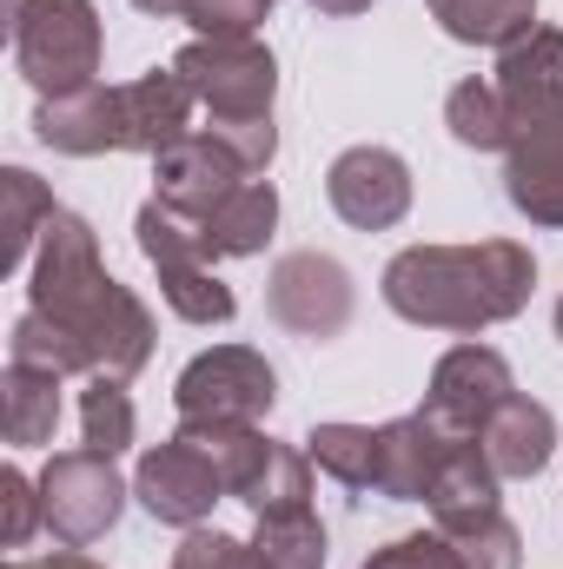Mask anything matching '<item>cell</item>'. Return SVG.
Returning <instances> with one entry per match:
<instances>
[{
	"instance_id": "obj_3",
	"label": "cell",
	"mask_w": 563,
	"mask_h": 569,
	"mask_svg": "<svg viewBox=\"0 0 563 569\" xmlns=\"http://www.w3.org/2000/svg\"><path fill=\"white\" fill-rule=\"evenodd\" d=\"M192 87L166 67H152L127 87H87L73 100H40L33 133L53 152L93 159V152H166L172 140L192 133Z\"/></svg>"
},
{
	"instance_id": "obj_33",
	"label": "cell",
	"mask_w": 563,
	"mask_h": 569,
	"mask_svg": "<svg viewBox=\"0 0 563 569\" xmlns=\"http://www.w3.org/2000/svg\"><path fill=\"white\" fill-rule=\"evenodd\" d=\"M312 7H318V13H338V20H345V13H365L372 0H312Z\"/></svg>"
},
{
	"instance_id": "obj_32",
	"label": "cell",
	"mask_w": 563,
	"mask_h": 569,
	"mask_svg": "<svg viewBox=\"0 0 563 569\" xmlns=\"http://www.w3.org/2000/svg\"><path fill=\"white\" fill-rule=\"evenodd\" d=\"M7 569H107V563H93L80 550H53V557H27V563H7Z\"/></svg>"
},
{
	"instance_id": "obj_9",
	"label": "cell",
	"mask_w": 563,
	"mask_h": 569,
	"mask_svg": "<svg viewBox=\"0 0 563 569\" xmlns=\"http://www.w3.org/2000/svg\"><path fill=\"white\" fill-rule=\"evenodd\" d=\"M517 385H511V365H504V351H491V345H477V338H464V345H451L444 358H437V371H431V391H424V418L444 430V437H457V443H471V437H484V425L497 418V405L511 398Z\"/></svg>"
},
{
	"instance_id": "obj_24",
	"label": "cell",
	"mask_w": 563,
	"mask_h": 569,
	"mask_svg": "<svg viewBox=\"0 0 563 569\" xmlns=\"http://www.w3.org/2000/svg\"><path fill=\"white\" fill-rule=\"evenodd\" d=\"M444 127L471 152H511V113H504L497 80H457L444 93Z\"/></svg>"
},
{
	"instance_id": "obj_31",
	"label": "cell",
	"mask_w": 563,
	"mask_h": 569,
	"mask_svg": "<svg viewBox=\"0 0 563 569\" xmlns=\"http://www.w3.org/2000/svg\"><path fill=\"white\" fill-rule=\"evenodd\" d=\"M365 569H464V557H457V543H451L444 530H431V537H398V543H385Z\"/></svg>"
},
{
	"instance_id": "obj_2",
	"label": "cell",
	"mask_w": 563,
	"mask_h": 569,
	"mask_svg": "<svg viewBox=\"0 0 563 569\" xmlns=\"http://www.w3.org/2000/svg\"><path fill=\"white\" fill-rule=\"evenodd\" d=\"M385 305L424 325V331H457L477 338L504 318H517L537 291V259L517 239H477V246H405L385 266Z\"/></svg>"
},
{
	"instance_id": "obj_27",
	"label": "cell",
	"mask_w": 563,
	"mask_h": 569,
	"mask_svg": "<svg viewBox=\"0 0 563 569\" xmlns=\"http://www.w3.org/2000/svg\"><path fill=\"white\" fill-rule=\"evenodd\" d=\"M444 537L457 543L464 569H524V537H517V523H511L504 510H491V517H477V523H457V530H444Z\"/></svg>"
},
{
	"instance_id": "obj_4",
	"label": "cell",
	"mask_w": 563,
	"mask_h": 569,
	"mask_svg": "<svg viewBox=\"0 0 563 569\" xmlns=\"http://www.w3.org/2000/svg\"><path fill=\"white\" fill-rule=\"evenodd\" d=\"M13 67L40 100H73L100 87V13L93 0H7Z\"/></svg>"
},
{
	"instance_id": "obj_21",
	"label": "cell",
	"mask_w": 563,
	"mask_h": 569,
	"mask_svg": "<svg viewBox=\"0 0 563 569\" xmlns=\"http://www.w3.org/2000/svg\"><path fill=\"white\" fill-rule=\"evenodd\" d=\"M60 206H53V192L27 172V166H7L0 172V272H27L33 266V252H40V232H47V219H53Z\"/></svg>"
},
{
	"instance_id": "obj_8",
	"label": "cell",
	"mask_w": 563,
	"mask_h": 569,
	"mask_svg": "<svg viewBox=\"0 0 563 569\" xmlns=\"http://www.w3.org/2000/svg\"><path fill=\"white\" fill-rule=\"evenodd\" d=\"M134 239H140L146 266L159 272L166 305H172L186 325H233L239 298H233V284L213 279V259L199 252V239H192V226H186L179 212H166L159 199H146L140 219H134Z\"/></svg>"
},
{
	"instance_id": "obj_14",
	"label": "cell",
	"mask_w": 563,
	"mask_h": 569,
	"mask_svg": "<svg viewBox=\"0 0 563 569\" xmlns=\"http://www.w3.org/2000/svg\"><path fill=\"white\" fill-rule=\"evenodd\" d=\"M497 93H504L511 133L563 113V33L557 27H531L524 40H511L497 53Z\"/></svg>"
},
{
	"instance_id": "obj_22",
	"label": "cell",
	"mask_w": 563,
	"mask_h": 569,
	"mask_svg": "<svg viewBox=\"0 0 563 569\" xmlns=\"http://www.w3.org/2000/svg\"><path fill=\"white\" fill-rule=\"evenodd\" d=\"M431 20L464 47H511L537 27V0H424Z\"/></svg>"
},
{
	"instance_id": "obj_10",
	"label": "cell",
	"mask_w": 563,
	"mask_h": 569,
	"mask_svg": "<svg viewBox=\"0 0 563 569\" xmlns=\"http://www.w3.org/2000/svg\"><path fill=\"white\" fill-rule=\"evenodd\" d=\"M134 497L146 503V517H159V523H172V530H199V523L213 517V503L226 497V477H219V463H213L186 430H172L166 443H152L140 457Z\"/></svg>"
},
{
	"instance_id": "obj_17",
	"label": "cell",
	"mask_w": 563,
	"mask_h": 569,
	"mask_svg": "<svg viewBox=\"0 0 563 569\" xmlns=\"http://www.w3.org/2000/svg\"><path fill=\"white\" fill-rule=\"evenodd\" d=\"M477 443H484V457L497 463V477H537V470L557 457V418H551V405L511 391Z\"/></svg>"
},
{
	"instance_id": "obj_5",
	"label": "cell",
	"mask_w": 563,
	"mask_h": 569,
	"mask_svg": "<svg viewBox=\"0 0 563 569\" xmlns=\"http://www.w3.org/2000/svg\"><path fill=\"white\" fill-rule=\"evenodd\" d=\"M172 73L192 87L206 120H273L279 60L266 40H186L172 53Z\"/></svg>"
},
{
	"instance_id": "obj_25",
	"label": "cell",
	"mask_w": 563,
	"mask_h": 569,
	"mask_svg": "<svg viewBox=\"0 0 563 569\" xmlns=\"http://www.w3.org/2000/svg\"><path fill=\"white\" fill-rule=\"evenodd\" d=\"M134 398H127V385L120 378H87V391H80V437H87V450H100V457H120L127 443H134Z\"/></svg>"
},
{
	"instance_id": "obj_16",
	"label": "cell",
	"mask_w": 563,
	"mask_h": 569,
	"mask_svg": "<svg viewBox=\"0 0 563 569\" xmlns=\"http://www.w3.org/2000/svg\"><path fill=\"white\" fill-rule=\"evenodd\" d=\"M378 443H385L378 497H392V503H424V497H431V483H437V470H444V463H451V450H457V437H444L424 411L378 425Z\"/></svg>"
},
{
	"instance_id": "obj_19",
	"label": "cell",
	"mask_w": 563,
	"mask_h": 569,
	"mask_svg": "<svg viewBox=\"0 0 563 569\" xmlns=\"http://www.w3.org/2000/svg\"><path fill=\"white\" fill-rule=\"evenodd\" d=\"M497 463L484 457V443L471 437V443H457L451 450V463L437 470V483H431V497H424V510H431V523L437 530H457V523H477V517H491V510H504V497H497Z\"/></svg>"
},
{
	"instance_id": "obj_1",
	"label": "cell",
	"mask_w": 563,
	"mask_h": 569,
	"mask_svg": "<svg viewBox=\"0 0 563 569\" xmlns=\"http://www.w3.org/2000/svg\"><path fill=\"white\" fill-rule=\"evenodd\" d=\"M27 311H40L73 378H134L152 358V311L100 266V239L80 212H53L40 232V252L27 266Z\"/></svg>"
},
{
	"instance_id": "obj_13",
	"label": "cell",
	"mask_w": 563,
	"mask_h": 569,
	"mask_svg": "<svg viewBox=\"0 0 563 569\" xmlns=\"http://www.w3.org/2000/svg\"><path fill=\"white\" fill-rule=\"evenodd\" d=\"M325 199L358 232H392L412 212V166L392 146H345L325 172Z\"/></svg>"
},
{
	"instance_id": "obj_7",
	"label": "cell",
	"mask_w": 563,
	"mask_h": 569,
	"mask_svg": "<svg viewBox=\"0 0 563 569\" xmlns=\"http://www.w3.org/2000/svg\"><path fill=\"white\" fill-rule=\"evenodd\" d=\"M127 483H120V470H113V457H100V450H53L47 457V470H40V510H47V530H53V543L60 550H87V543H100L113 523H120V510H127Z\"/></svg>"
},
{
	"instance_id": "obj_29",
	"label": "cell",
	"mask_w": 563,
	"mask_h": 569,
	"mask_svg": "<svg viewBox=\"0 0 563 569\" xmlns=\"http://www.w3.org/2000/svg\"><path fill=\"white\" fill-rule=\"evenodd\" d=\"M186 20L199 27V40H246L259 33V20H273V0H192Z\"/></svg>"
},
{
	"instance_id": "obj_23",
	"label": "cell",
	"mask_w": 563,
	"mask_h": 569,
	"mask_svg": "<svg viewBox=\"0 0 563 569\" xmlns=\"http://www.w3.org/2000/svg\"><path fill=\"white\" fill-rule=\"evenodd\" d=\"M305 457H312L332 483H345V490H378L385 443H378L372 425H318L305 437Z\"/></svg>"
},
{
	"instance_id": "obj_6",
	"label": "cell",
	"mask_w": 563,
	"mask_h": 569,
	"mask_svg": "<svg viewBox=\"0 0 563 569\" xmlns=\"http://www.w3.org/2000/svg\"><path fill=\"white\" fill-rule=\"evenodd\" d=\"M172 405H179V425H259L279 405V378H273L266 351L213 345L179 371Z\"/></svg>"
},
{
	"instance_id": "obj_11",
	"label": "cell",
	"mask_w": 563,
	"mask_h": 569,
	"mask_svg": "<svg viewBox=\"0 0 563 569\" xmlns=\"http://www.w3.org/2000/svg\"><path fill=\"white\" fill-rule=\"evenodd\" d=\"M246 159L219 140L213 127H192L186 140H172L166 152H152V199L166 212H179L186 226H199L219 199H233L246 186Z\"/></svg>"
},
{
	"instance_id": "obj_28",
	"label": "cell",
	"mask_w": 563,
	"mask_h": 569,
	"mask_svg": "<svg viewBox=\"0 0 563 569\" xmlns=\"http://www.w3.org/2000/svg\"><path fill=\"white\" fill-rule=\"evenodd\" d=\"M47 530V510H40V483L27 470H0V550H27V537Z\"/></svg>"
},
{
	"instance_id": "obj_12",
	"label": "cell",
	"mask_w": 563,
	"mask_h": 569,
	"mask_svg": "<svg viewBox=\"0 0 563 569\" xmlns=\"http://www.w3.org/2000/svg\"><path fill=\"white\" fill-rule=\"evenodd\" d=\"M352 305H358L352 272L332 252H312L305 246V252H285L279 266H273L266 311L279 318L285 331H298V338H338L352 325Z\"/></svg>"
},
{
	"instance_id": "obj_30",
	"label": "cell",
	"mask_w": 563,
	"mask_h": 569,
	"mask_svg": "<svg viewBox=\"0 0 563 569\" xmlns=\"http://www.w3.org/2000/svg\"><path fill=\"white\" fill-rule=\"evenodd\" d=\"M172 569H259L253 557V543H239V537H226V530H186V543L172 550Z\"/></svg>"
},
{
	"instance_id": "obj_26",
	"label": "cell",
	"mask_w": 563,
	"mask_h": 569,
	"mask_svg": "<svg viewBox=\"0 0 563 569\" xmlns=\"http://www.w3.org/2000/svg\"><path fill=\"white\" fill-rule=\"evenodd\" d=\"M253 557H259V569H325V523L312 510H298V517H259Z\"/></svg>"
},
{
	"instance_id": "obj_34",
	"label": "cell",
	"mask_w": 563,
	"mask_h": 569,
	"mask_svg": "<svg viewBox=\"0 0 563 569\" xmlns=\"http://www.w3.org/2000/svg\"><path fill=\"white\" fill-rule=\"evenodd\" d=\"M557 338H563V298H557Z\"/></svg>"
},
{
	"instance_id": "obj_15",
	"label": "cell",
	"mask_w": 563,
	"mask_h": 569,
	"mask_svg": "<svg viewBox=\"0 0 563 569\" xmlns=\"http://www.w3.org/2000/svg\"><path fill=\"white\" fill-rule=\"evenodd\" d=\"M504 192L531 226H563V113L517 127L504 152Z\"/></svg>"
},
{
	"instance_id": "obj_18",
	"label": "cell",
	"mask_w": 563,
	"mask_h": 569,
	"mask_svg": "<svg viewBox=\"0 0 563 569\" xmlns=\"http://www.w3.org/2000/svg\"><path fill=\"white\" fill-rule=\"evenodd\" d=\"M273 226H279V192H273V179H246L233 199H219V206L192 226V239H199L206 259H253V252H266Z\"/></svg>"
},
{
	"instance_id": "obj_20",
	"label": "cell",
	"mask_w": 563,
	"mask_h": 569,
	"mask_svg": "<svg viewBox=\"0 0 563 569\" xmlns=\"http://www.w3.org/2000/svg\"><path fill=\"white\" fill-rule=\"evenodd\" d=\"M60 371H40V365H13L7 358V378H0V437L33 450V443H53L60 425Z\"/></svg>"
}]
</instances>
